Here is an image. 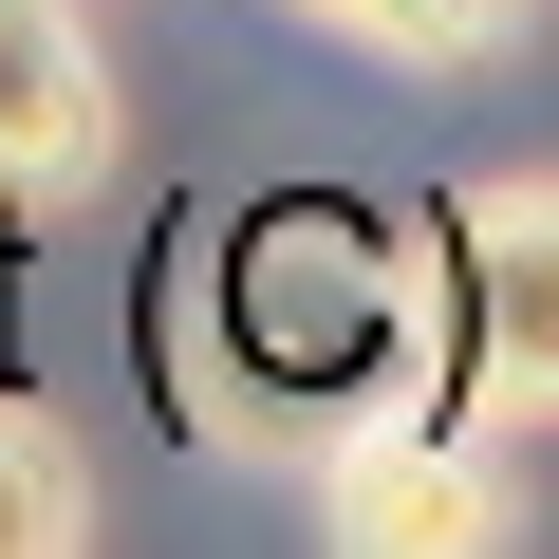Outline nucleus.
<instances>
[{
	"instance_id": "5",
	"label": "nucleus",
	"mask_w": 559,
	"mask_h": 559,
	"mask_svg": "<svg viewBox=\"0 0 559 559\" xmlns=\"http://www.w3.org/2000/svg\"><path fill=\"white\" fill-rule=\"evenodd\" d=\"M280 20H318V38L373 57V75H485V57H522L540 0H280Z\"/></svg>"
},
{
	"instance_id": "6",
	"label": "nucleus",
	"mask_w": 559,
	"mask_h": 559,
	"mask_svg": "<svg viewBox=\"0 0 559 559\" xmlns=\"http://www.w3.org/2000/svg\"><path fill=\"white\" fill-rule=\"evenodd\" d=\"M75 540H94V448L38 392H0V559H75Z\"/></svg>"
},
{
	"instance_id": "4",
	"label": "nucleus",
	"mask_w": 559,
	"mask_h": 559,
	"mask_svg": "<svg viewBox=\"0 0 559 559\" xmlns=\"http://www.w3.org/2000/svg\"><path fill=\"white\" fill-rule=\"evenodd\" d=\"M112 150H131V94H112L94 0H0V205L57 224L112 187Z\"/></svg>"
},
{
	"instance_id": "2",
	"label": "nucleus",
	"mask_w": 559,
	"mask_h": 559,
	"mask_svg": "<svg viewBox=\"0 0 559 559\" xmlns=\"http://www.w3.org/2000/svg\"><path fill=\"white\" fill-rule=\"evenodd\" d=\"M448 318H466V411L540 429L559 411V168H503L448 205Z\"/></svg>"
},
{
	"instance_id": "1",
	"label": "nucleus",
	"mask_w": 559,
	"mask_h": 559,
	"mask_svg": "<svg viewBox=\"0 0 559 559\" xmlns=\"http://www.w3.org/2000/svg\"><path fill=\"white\" fill-rule=\"evenodd\" d=\"M187 411L261 466H336L392 411H466V318H448V224H318L261 205L205 299H187Z\"/></svg>"
},
{
	"instance_id": "3",
	"label": "nucleus",
	"mask_w": 559,
	"mask_h": 559,
	"mask_svg": "<svg viewBox=\"0 0 559 559\" xmlns=\"http://www.w3.org/2000/svg\"><path fill=\"white\" fill-rule=\"evenodd\" d=\"M318 540L355 559H466V540H522V485L485 466V411H392L318 466Z\"/></svg>"
}]
</instances>
